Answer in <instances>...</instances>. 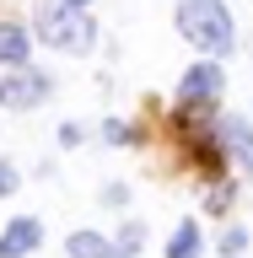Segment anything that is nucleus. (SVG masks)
<instances>
[{"instance_id":"obj_8","label":"nucleus","mask_w":253,"mask_h":258,"mask_svg":"<svg viewBox=\"0 0 253 258\" xmlns=\"http://www.w3.org/2000/svg\"><path fill=\"white\" fill-rule=\"evenodd\" d=\"M65 253H70V258H135V253H124L119 242L97 237V231H70V242H65Z\"/></svg>"},{"instance_id":"obj_12","label":"nucleus","mask_w":253,"mask_h":258,"mask_svg":"<svg viewBox=\"0 0 253 258\" xmlns=\"http://www.w3.org/2000/svg\"><path fill=\"white\" fill-rule=\"evenodd\" d=\"M103 140L108 145H135L140 135H135V124H124V118H108V124H103Z\"/></svg>"},{"instance_id":"obj_5","label":"nucleus","mask_w":253,"mask_h":258,"mask_svg":"<svg viewBox=\"0 0 253 258\" xmlns=\"http://www.w3.org/2000/svg\"><path fill=\"white\" fill-rule=\"evenodd\" d=\"M216 129H221L226 161H232L237 172L253 177V124H248V118H237V113H226V118H216Z\"/></svg>"},{"instance_id":"obj_17","label":"nucleus","mask_w":253,"mask_h":258,"mask_svg":"<svg viewBox=\"0 0 253 258\" xmlns=\"http://www.w3.org/2000/svg\"><path fill=\"white\" fill-rule=\"evenodd\" d=\"M65 6H86V0H65Z\"/></svg>"},{"instance_id":"obj_13","label":"nucleus","mask_w":253,"mask_h":258,"mask_svg":"<svg viewBox=\"0 0 253 258\" xmlns=\"http://www.w3.org/2000/svg\"><path fill=\"white\" fill-rule=\"evenodd\" d=\"M140 242H145V226H140V221H129L124 231H119V247H124V253H135Z\"/></svg>"},{"instance_id":"obj_14","label":"nucleus","mask_w":253,"mask_h":258,"mask_svg":"<svg viewBox=\"0 0 253 258\" xmlns=\"http://www.w3.org/2000/svg\"><path fill=\"white\" fill-rule=\"evenodd\" d=\"M16 183H22V177H16V167H11V161H0V199H6V194H16Z\"/></svg>"},{"instance_id":"obj_15","label":"nucleus","mask_w":253,"mask_h":258,"mask_svg":"<svg viewBox=\"0 0 253 258\" xmlns=\"http://www.w3.org/2000/svg\"><path fill=\"white\" fill-rule=\"evenodd\" d=\"M103 205H113V210L129 205V188H124V183H108V188H103Z\"/></svg>"},{"instance_id":"obj_2","label":"nucleus","mask_w":253,"mask_h":258,"mask_svg":"<svg viewBox=\"0 0 253 258\" xmlns=\"http://www.w3.org/2000/svg\"><path fill=\"white\" fill-rule=\"evenodd\" d=\"M32 27L48 48H65V54H86L97 43V22L86 16V6H65V0H43Z\"/></svg>"},{"instance_id":"obj_1","label":"nucleus","mask_w":253,"mask_h":258,"mask_svg":"<svg viewBox=\"0 0 253 258\" xmlns=\"http://www.w3.org/2000/svg\"><path fill=\"white\" fill-rule=\"evenodd\" d=\"M178 32L199 54H232L237 48V22L226 0H178Z\"/></svg>"},{"instance_id":"obj_9","label":"nucleus","mask_w":253,"mask_h":258,"mask_svg":"<svg viewBox=\"0 0 253 258\" xmlns=\"http://www.w3.org/2000/svg\"><path fill=\"white\" fill-rule=\"evenodd\" d=\"M199 247H205V231H199V221H178L173 237H167V258H199Z\"/></svg>"},{"instance_id":"obj_4","label":"nucleus","mask_w":253,"mask_h":258,"mask_svg":"<svg viewBox=\"0 0 253 258\" xmlns=\"http://www.w3.org/2000/svg\"><path fill=\"white\" fill-rule=\"evenodd\" d=\"M48 92H54V86H48L43 70H27V64H22L11 81H0V108L27 113V108H38V102H48Z\"/></svg>"},{"instance_id":"obj_11","label":"nucleus","mask_w":253,"mask_h":258,"mask_svg":"<svg viewBox=\"0 0 253 258\" xmlns=\"http://www.w3.org/2000/svg\"><path fill=\"white\" fill-rule=\"evenodd\" d=\"M216 247H221V258H237V253H248V231H242V226H226Z\"/></svg>"},{"instance_id":"obj_10","label":"nucleus","mask_w":253,"mask_h":258,"mask_svg":"<svg viewBox=\"0 0 253 258\" xmlns=\"http://www.w3.org/2000/svg\"><path fill=\"white\" fill-rule=\"evenodd\" d=\"M232 205H237V183H232V177H226V183L216 177V183H210V194H205V210H210V215H226Z\"/></svg>"},{"instance_id":"obj_16","label":"nucleus","mask_w":253,"mask_h":258,"mask_svg":"<svg viewBox=\"0 0 253 258\" xmlns=\"http://www.w3.org/2000/svg\"><path fill=\"white\" fill-rule=\"evenodd\" d=\"M60 145H81V124H60Z\"/></svg>"},{"instance_id":"obj_7","label":"nucleus","mask_w":253,"mask_h":258,"mask_svg":"<svg viewBox=\"0 0 253 258\" xmlns=\"http://www.w3.org/2000/svg\"><path fill=\"white\" fill-rule=\"evenodd\" d=\"M27 59H32V32L22 22H0V64L22 70Z\"/></svg>"},{"instance_id":"obj_3","label":"nucleus","mask_w":253,"mask_h":258,"mask_svg":"<svg viewBox=\"0 0 253 258\" xmlns=\"http://www.w3.org/2000/svg\"><path fill=\"white\" fill-rule=\"evenodd\" d=\"M221 86H226V70L216 64V54H205L199 64L183 70V81H178V102H183V108H210V102L221 97Z\"/></svg>"},{"instance_id":"obj_6","label":"nucleus","mask_w":253,"mask_h":258,"mask_svg":"<svg viewBox=\"0 0 253 258\" xmlns=\"http://www.w3.org/2000/svg\"><path fill=\"white\" fill-rule=\"evenodd\" d=\"M38 242H43V226L32 221V215H16L0 231V258H27V253H38Z\"/></svg>"}]
</instances>
